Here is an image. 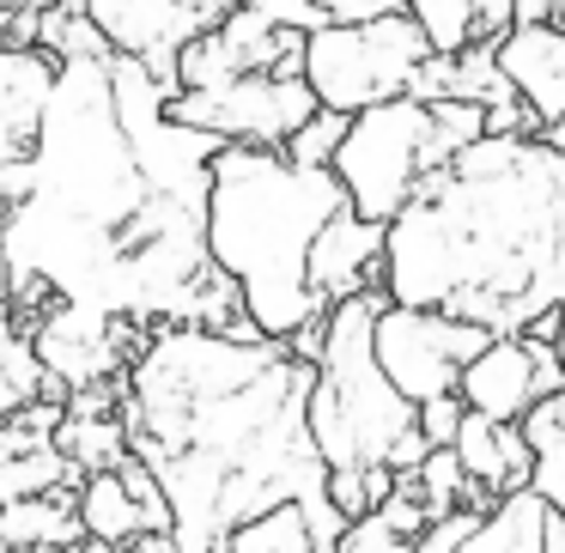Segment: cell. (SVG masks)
<instances>
[{
    "label": "cell",
    "instance_id": "27",
    "mask_svg": "<svg viewBox=\"0 0 565 553\" xmlns=\"http://www.w3.org/2000/svg\"><path fill=\"white\" fill-rule=\"evenodd\" d=\"M322 487H329V499L341 504L347 517L377 511V499H371V475H365V468H329V480H322Z\"/></svg>",
    "mask_w": 565,
    "mask_h": 553
},
{
    "label": "cell",
    "instance_id": "10",
    "mask_svg": "<svg viewBox=\"0 0 565 553\" xmlns=\"http://www.w3.org/2000/svg\"><path fill=\"white\" fill-rule=\"evenodd\" d=\"M62 62L67 55L50 50V43H7L0 38V201L7 208L31 195L43 116H50Z\"/></svg>",
    "mask_w": 565,
    "mask_h": 553
},
{
    "label": "cell",
    "instance_id": "29",
    "mask_svg": "<svg viewBox=\"0 0 565 553\" xmlns=\"http://www.w3.org/2000/svg\"><path fill=\"white\" fill-rule=\"evenodd\" d=\"M329 19H371V13H390V7H402V0H317Z\"/></svg>",
    "mask_w": 565,
    "mask_h": 553
},
{
    "label": "cell",
    "instance_id": "13",
    "mask_svg": "<svg viewBox=\"0 0 565 553\" xmlns=\"http://www.w3.org/2000/svg\"><path fill=\"white\" fill-rule=\"evenodd\" d=\"M565 390V359L535 334H492L462 371V402L499 419H523L541 395Z\"/></svg>",
    "mask_w": 565,
    "mask_h": 553
},
{
    "label": "cell",
    "instance_id": "6",
    "mask_svg": "<svg viewBox=\"0 0 565 553\" xmlns=\"http://www.w3.org/2000/svg\"><path fill=\"white\" fill-rule=\"evenodd\" d=\"M487 135V104L480 98H383L353 116L341 152H334V177L347 183L353 208L365 220L390 225L468 140Z\"/></svg>",
    "mask_w": 565,
    "mask_h": 553
},
{
    "label": "cell",
    "instance_id": "21",
    "mask_svg": "<svg viewBox=\"0 0 565 553\" xmlns=\"http://www.w3.org/2000/svg\"><path fill=\"white\" fill-rule=\"evenodd\" d=\"M523 432H529V444H535V487L565 511V390L541 395L523 414Z\"/></svg>",
    "mask_w": 565,
    "mask_h": 553
},
{
    "label": "cell",
    "instance_id": "5",
    "mask_svg": "<svg viewBox=\"0 0 565 553\" xmlns=\"http://www.w3.org/2000/svg\"><path fill=\"white\" fill-rule=\"evenodd\" d=\"M390 305V286L334 298L329 341L317 353L310 383V438L329 468H419L431 456V438L419 426V402L395 390V377L377 359V310Z\"/></svg>",
    "mask_w": 565,
    "mask_h": 553
},
{
    "label": "cell",
    "instance_id": "23",
    "mask_svg": "<svg viewBox=\"0 0 565 553\" xmlns=\"http://www.w3.org/2000/svg\"><path fill=\"white\" fill-rule=\"evenodd\" d=\"M347 128H353V116H347V110H329V104H322V110L310 116V123L298 128L292 140H286V152H292V159H305V164H329L334 152H341Z\"/></svg>",
    "mask_w": 565,
    "mask_h": 553
},
{
    "label": "cell",
    "instance_id": "20",
    "mask_svg": "<svg viewBox=\"0 0 565 553\" xmlns=\"http://www.w3.org/2000/svg\"><path fill=\"white\" fill-rule=\"evenodd\" d=\"M55 444H62L86 475L92 468H116V462L135 456V444H128V414H62Z\"/></svg>",
    "mask_w": 565,
    "mask_h": 553
},
{
    "label": "cell",
    "instance_id": "9",
    "mask_svg": "<svg viewBox=\"0 0 565 553\" xmlns=\"http://www.w3.org/2000/svg\"><path fill=\"white\" fill-rule=\"evenodd\" d=\"M317 110H322L317 86L310 79H286V74H237L225 86L171 92L177 123L207 128L220 140H262V147H286Z\"/></svg>",
    "mask_w": 565,
    "mask_h": 553
},
{
    "label": "cell",
    "instance_id": "24",
    "mask_svg": "<svg viewBox=\"0 0 565 553\" xmlns=\"http://www.w3.org/2000/svg\"><path fill=\"white\" fill-rule=\"evenodd\" d=\"M480 504H456V511L431 517L426 535H419V553H468V541L480 535Z\"/></svg>",
    "mask_w": 565,
    "mask_h": 553
},
{
    "label": "cell",
    "instance_id": "18",
    "mask_svg": "<svg viewBox=\"0 0 565 553\" xmlns=\"http://www.w3.org/2000/svg\"><path fill=\"white\" fill-rule=\"evenodd\" d=\"M402 7L431 31L444 55L468 50V43H499L516 25V0H402Z\"/></svg>",
    "mask_w": 565,
    "mask_h": 553
},
{
    "label": "cell",
    "instance_id": "4",
    "mask_svg": "<svg viewBox=\"0 0 565 553\" xmlns=\"http://www.w3.org/2000/svg\"><path fill=\"white\" fill-rule=\"evenodd\" d=\"M353 208L334 164H305L286 147L225 140L213 152L207 189V249L237 286L262 334H292L329 317V298L310 280L317 244L334 213Z\"/></svg>",
    "mask_w": 565,
    "mask_h": 553
},
{
    "label": "cell",
    "instance_id": "2",
    "mask_svg": "<svg viewBox=\"0 0 565 553\" xmlns=\"http://www.w3.org/2000/svg\"><path fill=\"white\" fill-rule=\"evenodd\" d=\"M317 365L280 334L159 322L128 365V444L164 480L177 553L232 541L237 523L329 480L310 438Z\"/></svg>",
    "mask_w": 565,
    "mask_h": 553
},
{
    "label": "cell",
    "instance_id": "8",
    "mask_svg": "<svg viewBox=\"0 0 565 553\" xmlns=\"http://www.w3.org/2000/svg\"><path fill=\"white\" fill-rule=\"evenodd\" d=\"M492 341L487 322H468L456 310H431V305H390L377 310V359L395 377V390L431 402L444 390H462V371L480 347Z\"/></svg>",
    "mask_w": 565,
    "mask_h": 553
},
{
    "label": "cell",
    "instance_id": "30",
    "mask_svg": "<svg viewBox=\"0 0 565 553\" xmlns=\"http://www.w3.org/2000/svg\"><path fill=\"white\" fill-rule=\"evenodd\" d=\"M62 7H67V13H86V0H62Z\"/></svg>",
    "mask_w": 565,
    "mask_h": 553
},
{
    "label": "cell",
    "instance_id": "12",
    "mask_svg": "<svg viewBox=\"0 0 565 553\" xmlns=\"http://www.w3.org/2000/svg\"><path fill=\"white\" fill-rule=\"evenodd\" d=\"M79 523H86L92 547H135L140 535H177L171 492L140 456L116 468H92L79 487Z\"/></svg>",
    "mask_w": 565,
    "mask_h": 553
},
{
    "label": "cell",
    "instance_id": "22",
    "mask_svg": "<svg viewBox=\"0 0 565 553\" xmlns=\"http://www.w3.org/2000/svg\"><path fill=\"white\" fill-rule=\"evenodd\" d=\"M43 390H50V371H43L31 334L13 329V322L0 317V419L19 414L25 402H38Z\"/></svg>",
    "mask_w": 565,
    "mask_h": 553
},
{
    "label": "cell",
    "instance_id": "7",
    "mask_svg": "<svg viewBox=\"0 0 565 553\" xmlns=\"http://www.w3.org/2000/svg\"><path fill=\"white\" fill-rule=\"evenodd\" d=\"M438 55L431 31L419 25L407 7L371 19H329L322 31H310V67L305 79L317 86V98L329 110H371L383 98H407L419 79V67Z\"/></svg>",
    "mask_w": 565,
    "mask_h": 553
},
{
    "label": "cell",
    "instance_id": "16",
    "mask_svg": "<svg viewBox=\"0 0 565 553\" xmlns=\"http://www.w3.org/2000/svg\"><path fill=\"white\" fill-rule=\"evenodd\" d=\"M456 450H462V468L475 480H487L492 492H511L523 480H535V444H529L523 419H499L468 407L462 432H456Z\"/></svg>",
    "mask_w": 565,
    "mask_h": 553
},
{
    "label": "cell",
    "instance_id": "1",
    "mask_svg": "<svg viewBox=\"0 0 565 553\" xmlns=\"http://www.w3.org/2000/svg\"><path fill=\"white\" fill-rule=\"evenodd\" d=\"M7 280H50L110 317L189 322L213 268L207 208L171 189L135 147L116 104L110 50L67 55L38 140L31 195L0 213Z\"/></svg>",
    "mask_w": 565,
    "mask_h": 553
},
{
    "label": "cell",
    "instance_id": "31",
    "mask_svg": "<svg viewBox=\"0 0 565 553\" xmlns=\"http://www.w3.org/2000/svg\"><path fill=\"white\" fill-rule=\"evenodd\" d=\"M553 347H559V359H565V329H559V341H553Z\"/></svg>",
    "mask_w": 565,
    "mask_h": 553
},
{
    "label": "cell",
    "instance_id": "3",
    "mask_svg": "<svg viewBox=\"0 0 565 553\" xmlns=\"http://www.w3.org/2000/svg\"><path fill=\"white\" fill-rule=\"evenodd\" d=\"M383 286L492 334H523L565 305V147L547 135L468 140L390 220Z\"/></svg>",
    "mask_w": 565,
    "mask_h": 553
},
{
    "label": "cell",
    "instance_id": "11",
    "mask_svg": "<svg viewBox=\"0 0 565 553\" xmlns=\"http://www.w3.org/2000/svg\"><path fill=\"white\" fill-rule=\"evenodd\" d=\"M237 0H86L92 25L104 31V43L122 55H135L164 92H177V62L201 31L225 25Z\"/></svg>",
    "mask_w": 565,
    "mask_h": 553
},
{
    "label": "cell",
    "instance_id": "17",
    "mask_svg": "<svg viewBox=\"0 0 565 553\" xmlns=\"http://www.w3.org/2000/svg\"><path fill=\"white\" fill-rule=\"evenodd\" d=\"M0 547H92L79 523V487H50L0 504Z\"/></svg>",
    "mask_w": 565,
    "mask_h": 553
},
{
    "label": "cell",
    "instance_id": "19",
    "mask_svg": "<svg viewBox=\"0 0 565 553\" xmlns=\"http://www.w3.org/2000/svg\"><path fill=\"white\" fill-rule=\"evenodd\" d=\"M310 547H317V523H310L305 492L256 511L249 523L232 529V541H225V553H310Z\"/></svg>",
    "mask_w": 565,
    "mask_h": 553
},
{
    "label": "cell",
    "instance_id": "15",
    "mask_svg": "<svg viewBox=\"0 0 565 553\" xmlns=\"http://www.w3.org/2000/svg\"><path fill=\"white\" fill-rule=\"evenodd\" d=\"M499 67L523 86L541 123H565V25H511L499 38Z\"/></svg>",
    "mask_w": 565,
    "mask_h": 553
},
{
    "label": "cell",
    "instance_id": "26",
    "mask_svg": "<svg viewBox=\"0 0 565 553\" xmlns=\"http://www.w3.org/2000/svg\"><path fill=\"white\" fill-rule=\"evenodd\" d=\"M462 414H468L462 390H444V395H431V402H419V426H426L431 444H456V432H462Z\"/></svg>",
    "mask_w": 565,
    "mask_h": 553
},
{
    "label": "cell",
    "instance_id": "25",
    "mask_svg": "<svg viewBox=\"0 0 565 553\" xmlns=\"http://www.w3.org/2000/svg\"><path fill=\"white\" fill-rule=\"evenodd\" d=\"M407 547H414V541H407L383 511L353 517V523H347V535H341V553H407Z\"/></svg>",
    "mask_w": 565,
    "mask_h": 553
},
{
    "label": "cell",
    "instance_id": "28",
    "mask_svg": "<svg viewBox=\"0 0 565 553\" xmlns=\"http://www.w3.org/2000/svg\"><path fill=\"white\" fill-rule=\"evenodd\" d=\"M237 7H262V13L286 19V25H305V31H322V25H329V13H322L317 0H237Z\"/></svg>",
    "mask_w": 565,
    "mask_h": 553
},
{
    "label": "cell",
    "instance_id": "14",
    "mask_svg": "<svg viewBox=\"0 0 565 553\" xmlns=\"http://www.w3.org/2000/svg\"><path fill=\"white\" fill-rule=\"evenodd\" d=\"M468 553H565V511L535 480H523L480 517V535L468 541Z\"/></svg>",
    "mask_w": 565,
    "mask_h": 553
}]
</instances>
